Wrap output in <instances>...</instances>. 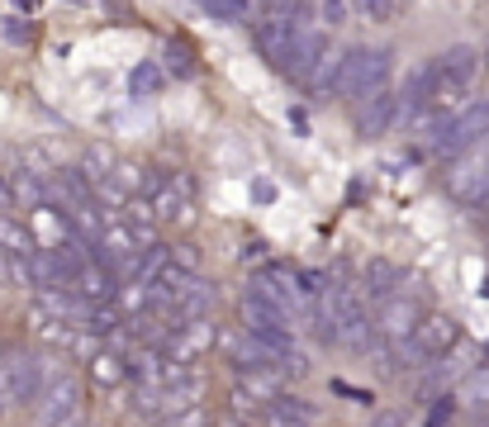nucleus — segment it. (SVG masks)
I'll return each instance as SVG.
<instances>
[{
	"label": "nucleus",
	"mask_w": 489,
	"mask_h": 427,
	"mask_svg": "<svg viewBox=\"0 0 489 427\" xmlns=\"http://www.w3.org/2000/svg\"><path fill=\"white\" fill-rule=\"evenodd\" d=\"M10 204H15V181H10L5 171H0V214H5Z\"/></svg>",
	"instance_id": "c85d7f7f"
},
{
	"label": "nucleus",
	"mask_w": 489,
	"mask_h": 427,
	"mask_svg": "<svg viewBox=\"0 0 489 427\" xmlns=\"http://www.w3.org/2000/svg\"><path fill=\"white\" fill-rule=\"evenodd\" d=\"M395 290H399V271L389 266V261H381V257H375L371 266H366V295H371V299H381V304H385V299H395Z\"/></svg>",
	"instance_id": "6ab92c4d"
},
{
	"label": "nucleus",
	"mask_w": 489,
	"mask_h": 427,
	"mask_svg": "<svg viewBox=\"0 0 489 427\" xmlns=\"http://www.w3.org/2000/svg\"><path fill=\"white\" fill-rule=\"evenodd\" d=\"M76 319H81V328H86V333H95V337H115L119 328H124L119 304H81Z\"/></svg>",
	"instance_id": "dca6fc26"
},
{
	"label": "nucleus",
	"mask_w": 489,
	"mask_h": 427,
	"mask_svg": "<svg viewBox=\"0 0 489 427\" xmlns=\"http://www.w3.org/2000/svg\"><path fill=\"white\" fill-rule=\"evenodd\" d=\"M267 427H309V423H300V418H285V413L267 408Z\"/></svg>",
	"instance_id": "7c9ffc66"
},
{
	"label": "nucleus",
	"mask_w": 489,
	"mask_h": 427,
	"mask_svg": "<svg viewBox=\"0 0 489 427\" xmlns=\"http://www.w3.org/2000/svg\"><path fill=\"white\" fill-rule=\"evenodd\" d=\"M338 347L347 352H371L375 347V319L361 304H352L342 313V323H338Z\"/></svg>",
	"instance_id": "ddd939ff"
},
{
	"label": "nucleus",
	"mask_w": 489,
	"mask_h": 427,
	"mask_svg": "<svg viewBox=\"0 0 489 427\" xmlns=\"http://www.w3.org/2000/svg\"><path fill=\"white\" fill-rule=\"evenodd\" d=\"M437 62V81H446V86H456V91H466L475 72H480V48H470V43H456V48H446L442 58H432Z\"/></svg>",
	"instance_id": "1a4fd4ad"
},
{
	"label": "nucleus",
	"mask_w": 489,
	"mask_h": 427,
	"mask_svg": "<svg viewBox=\"0 0 489 427\" xmlns=\"http://www.w3.org/2000/svg\"><path fill=\"white\" fill-rule=\"evenodd\" d=\"M375 86H389V48H347L338 91L347 100H361V95H371Z\"/></svg>",
	"instance_id": "f03ea898"
},
{
	"label": "nucleus",
	"mask_w": 489,
	"mask_h": 427,
	"mask_svg": "<svg viewBox=\"0 0 489 427\" xmlns=\"http://www.w3.org/2000/svg\"><path fill=\"white\" fill-rule=\"evenodd\" d=\"M413 342L423 347V356L432 361V356H446V352L456 347V342H461V328H456V319H446V313H428Z\"/></svg>",
	"instance_id": "f8f14e48"
},
{
	"label": "nucleus",
	"mask_w": 489,
	"mask_h": 427,
	"mask_svg": "<svg viewBox=\"0 0 489 427\" xmlns=\"http://www.w3.org/2000/svg\"><path fill=\"white\" fill-rule=\"evenodd\" d=\"M129 91L138 95V100L157 95V91H162V67H157V62H138V67H133V76H129Z\"/></svg>",
	"instance_id": "5701e85b"
},
{
	"label": "nucleus",
	"mask_w": 489,
	"mask_h": 427,
	"mask_svg": "<svg viewBox=\"0 0 489 427\" xmlns=\"http://www.w3.org/2000/svg\"><path fill=\"white\" fill-rule=\"evenodd\" d=\"M318 15H328V20H347V15H352V5H342V0H328V5H318Z\"/></svg>",
	"instance_id": "c756f323"
},
{
	"label": "nucleus",
	"mask_w": 489,
	"mask_h": 427,
	"mask_svg": "<svg viewBox=\"0 0 489 427\" xmlns=\"http://www.w3.org/2000/svg\"><path fill=\"white\" fill-rule=\"evenodd\" d=\"M361 10H366L371 20H395V15H399V5H389V0H366Z\"/></svg>",
	"instance_id": "cd10ccee"
},
{
	"label": "nucleus",
	"mask_w": 489,
	"mask_h": 427,
	"mask_svg": "<svg viewBox=\"0 0 489 427\" xmlns=\"http://www.w3.org/2000/svg\"><path fill=\"white\" fill-rule=\"evenodd\" d=\"M52 427H86V404H81L76 413H67L62 423H52Z\"/></svg>",
	"instance_id": "2f4dec72"
},
{
	"label": "nucleus",
	"mask_w": 489,
	"mask_h": 427,
	"mask_svg": "<svg viewBox=\"0 0 489 427\" xmlns=\"http://www.w3.org/2000/svg\"><path fill=\"white\" fill-rule=\"evenodd\" d=\"M485 138H489V100H475V105H466L452 123H446L437 153L442 157H466V153H475V147L485 143Z\"/></svg>",
	"instance_id": "7ed1b4c3"
},
{
	"label": "nucleus",
	"mask_w": 489,
	"mask_h": 427,
	"mask_svg": "<svg viewBox=\"0 0 489 427\" xmlns=\"http://www.w3.org/2000/svg\"><path fill=\"white\" fill-rule=\"evenodd\" d=\"M81 408V380L76 376H62V380H52L44 394H38V423L52 427V423H62L67 413H76Z\"/></svg>",
	"instance_id": "6e6552de"
},
{
	"label": "nucleus",
	"mask_w": 489,
	"mask_h": 427,
	"mask_svg": "<svg viewBox=\"0 0 489 427\" xmlns=\"http://www.w3.org/2000/svg\"><path fill=\"white\" fill-rule=\"evenodd\" d=\"M219 427H247V423H243V418H223Z\"/></svg>",
	"instance_id": "72a5a7b5"
},
{
	"label": "nucleus",
	"mask_w": 489,
	"mask_h": 427,
	"mask_svg": "<svg viewBox=\"0 0 489 427\" xmlns=\"http://www.w3.org/2000/svg\"><path fill=\"white\" fill-rule=\"evenodd\" d=\"M172 266H180V271H190V275H195V266H200V247H190V242L172 247Z\"/></svg>",
	"instance_id": "b1692460"
},
{
	"label": "nucleus",
	"mask_w": 489,
	"mask_h": 427,
	"mask_svg": "<svg viewBox=\"0 0 489 427\" xmlns=\"http://www.w3.org/2000/svg\"><path fill=\"white\" fill-rule=\"evenodd\" d=\"M371 427H404V408H375Z\"/></svg>",
	"instance_id": "a878e982"
},
{
	"label": "nucleus",
	"mask_w": 489,
	"mask_h": 427,
	"mask_svg": "<svg viewBox=\"0 0 489 427\" xmlns=\"http://www.w3.org/2000/svg\"><path fill=\"white\" fill-rule=\"evenodd\" d=\"M446 190H452L461 204H485L489 200V147L485 153L475 147V153L461 157L452 167V176H446Z\"/></svg>",
	"instance_id": "39448f33"
},
{
	"label": "nucleus",
	"mask_w": 489,
	"mask_h": 427,
	"mask_svg": "<svg viewBox=\"0 0 489 427\" xmlns=\"http://www.w3.org/2000/svg\"><path fill=\"white\" fill-rule=\"evenodd\" d=\"M219 347L228 352V361H233L237 376H257V370H271V366H276V356L261 347L253 333H223Z\"/></svg>",
	"instance_id": "0eeeda50"
},
{
	"label": "nucleus",
	"mask_w": 489,
	"mask_h": 427,
	"mask_svg": "<svg viewBox=\"0 0 489 427\" xmlns=\"http://www.w3.org/2000/svg\"><path fill=\"white\" fill-rule=\"evenodd\" d=\"M0 247H5V257H34L38 252V247L29 242V233H24L10 214L0 218Z\"/></svg>",
	"instance_id": "aec40b11"
},
{
	"label": "nucleus",
	"mask_w": 489,
	"mask_h": 427,
	"mask_svg": "<svg viewBox=\"0 0 489 427\" xmlns=\"http://www.w3.org/2000/svg\"><path fill=\"white\" fill-rule=\"evenodd\" d=\"M395 115H399V95L389 91V86H375L371 95H361L357 100V133L361 138H385V129L395 123Z\"/></svg>",
	"instance_id": "423d86ee"
},
{
	"label": "nucleus",
	"mask_w": 489,
	"mask_h": 427,
	"mask_svg": "<svg viewBox=\"0 0 489 427\" xmlns=\"http://www.w3.org/2000/svg\"><path fill=\"white\" fill-rule=\"evenodd\" d=\"M115 271L109 266H100V261H86V266L76 271V281H72V295L81 299V304H109V299H115Z\"/></svg>",
	"instance_id": "9b49d317"
},
{
	"label": "nucleus",
	"mask_w": 489,
	"mask_h": 427,
	"mask_svg": "<svg viewBox=\"0 0 489 427\" xmlns=\"http://www.w3.org/2000/svg\"><path fill=\"white\" fill-rule=\"evenodd\" d=\"M129 380H138V390H162L166 384V356L152 347H138L129 356Z\"/></svg>",
	"instance_id": "2eb2a0df"
},
{
	"label": "nucleus",
	"mask_w": 489,
	"mask_h": 427,
	"mask_svg": "<svg viewBox=\"0 0 489 427\" xmlns=\"http://www.w3.org/2000/svg\"><path fill=\"white\" fill-rule=\"evenodd\" d=\"M418 328H423V309H418V299H385L381 309H375V337H385V347H399V342H413Z\"/></svg>",
	"instance_id": "20e7f679"
},
{
	"label": "nucleus",
	"mask_w": 489,
	"mask_h": 427,
	"mask_svg": "<svg viewBox=\"0 0 489 427\" xmlns=\"http://www.w3.org/2000/svg\"><path fill=\"white\" fill-rule=\"evenodd\" d=\"M452 408H456V399H437V404H432V413H428V427H446Z\"/></svg>",
	"instance_id": "bb28decb"
},
{
	"label": "nucleus",
	"mask_w": 489,
	"mask_h": 427,
	"mask_svg": "<svg viewBox=\"0 0 489 427\" xmlns=\"http://www.w3.org/2000/svg\"><path fill=\"white\" fill-rule=\"evenodd\" d=\"M91 376L100 380V384H124L129 380V361H124V356H115V352H100L91 361Z\"/></svg>",
	"instance_id": "4be33fe9"
},
{
	"label": "nucleus",
	"mask_w": 489,
	"mask_h": 427,
	"mask_svg": "<svg viewBox=\"0 0 489 427\" xmlns=\"http://www.w3.org/2000/svg\"><path fill=\"white\" fill-rule=\"evenodd\" d=\"M456 404L470 408V413H485V418H489V370H470V376L461 380Z\"/></svg>",
	"instance_id": "f3484780"
},
{
	"label": "nucleus",
	"mask_w": 489,
	"mask_h": 427,
	"mask_svg": "<svg viewBox=\"0 0 489 427\" xmlns=\"http://www.w3.org/2000/svg\"><path fill=\"white\" fill-rule=\"evenodd\" d=\"M209 20H223V24H237V20H261V5H243V0H209L204 5Z\"/></svg>",
	"instance_id": "412c9836"
},
{
	"label": "nucleus",
	"mask_w": 489,
	"mask_h": 427,
	"mask_svg": "<svg viewBox=\"0 0 489 427\" xmlns=\"http://www.w3.org/2000/svg\"><path fill=\"white\" fill-rule=\"evenodd\" d=\"M253 29H257V52L285 72L290 43H295V24H290V20H276V15H261V24H253Z\"/></svg>",
	"instance_id": "9d476101"
},
{
	"label": "nucleus",
	"mask_w": 489,
	"mask_h": 427,
	"mask_svg": "<svg viewBox=\"0 0 489 427\" xmlns=\"http://www.w3.org/2000/svg\"><path fill=\"white\" fill-rule=\"evenodd\" d=\"M485 427H489V423H485Z\"/></svg>",
	"instance_id": "f704fd0d"
},
{
	"label": "nucleus",
	"mask_w": 489,
	"mask_h": 427,
	"mask_svg": "<svg viewBox=\"0 0 489 427\" xmlns=\"http://www.w3.org/2000/svg\"><path fill=\"white\" fill-rule=\"evenodd\" d=\"M253 200H261V204H267V200H276V186H267V181H253Z\"/></svg>",
	"instance_id": "473e14b6"
},
{
	"label": "nucleus",
	"mask_w": 489,
	"mask_h": 427,
	"mask_svg": "<svg viewBox=\"0 0 489 427\" xmlns=\"http://www.w3.org/2000/svg\"><path fill=\"white\" fill-rule=\"evenodd\" d=\"M166 427H209V418H204V408L195 404L186 413H176V418H166Z\"/></svg>",
	"instance_id": "393cba45"
},
{
	"label": "nucleus",
	"mask_w": 489,
	"mask_h": 427,
	"mask_svg": "<svg viewBox=\"0 0 489 427\" xmlns=\"http://www.w3.org/2000/svg\"><path fill=\"white\" fill-rule=\"evenodd\" d=\"M115 171H119V162H115V153H109L105 143H95V147H86V153H81V176H86V181L105 186Z\"/></svg>",
	"instance_id": "a211bd4d"
},
{
	"label": "nucleus",
	"mask_w": 489,
	"mask_h": 427,
	"mask_svg": "<svg viewBox=\"0 0 489 427\" xmlns=\"http://www.w3.org/2000/svg\"><path fill=\"white\" fill-rule=\"evenodd\" d=\"M38 394H44L38 352H29V347H5V352H0V408L34 404Z\"/></svg>",
	"instance_id": "f257e3e1"
},
{
	"label": "nucleus",
	"mask_w": 489,
	"mask_h": 427,
	"mask_svg": "<svg viewBox=\"0 0 489 427\" xmlns=\"http://www.w3.org/2000/svg\"><path fill=\"white\" fill-rule=\"evenodd\" d=\"M342 62H347V48L342 43H328L324 58L314 62L309 81H304V91H309V95H333V91H338V81H342Z\"/></svg>",
	"instance_id": "4468645a"
}]
</instances>
